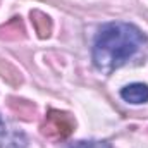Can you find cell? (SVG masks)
I'll use <instances>...</instances> for the list:
<instances>
[{
	"instance_id": "6da1fadb",
	"label": "cell",
	"mask_w": 148,
	"mask_h": 148,
	"mask_svg": "<svg viewBox=\"0 0 148 148\" xmlns=\"http://www.w3.org/2000/svg\"><path fill=\"white\" fill-rule=\"evenodd\" d=\"M143 43L145 35L134 24L121 21L107 23L98 29L93 40V64L103 73H112L133 59Z\"/></svg>"
},
{
	"instance_id": "5b68a950",
	"label": "cell",
	"mask_w": 148,
	"mask_h": 148,
	"mask_svg": "<svg viewBox=\"0 0 148 148\" xmlns=\"http://www.w3.org/2000/svg\"><path fill=\"white\" fill-rule=\"evenodd\" d=\"M64 148H112L109 141H98V140H90V141H73L69 145H66Z\"/></svg>"
},
{
	"instance_id": "7a4b0ae2",
	"label": "cell",
	"mask_w": 148,
	"mask_h": 148,
	"mask_svg": "<svg viewBox=\"0 0 148 148\" xmlns=\"http://www.w3.org/2000/svg\"><path fill=\"white\" fill-rule=\"evenodd\" d=\"M28 138L23 131L7 124L0 115V148H26Z\"/></svg>"
},
{
	"instance_id": "277c9868",
	"label": "cell",
	"mask_w": 148,
	"mask_h": 148,
	"mask_svg": "<svg viewBox=\"0 0 148 148\" xmlns=\"http://www.w3.org/2000/svg\"><path fill=\"white\" fill-rule=\"evenodd\" d=\"M74 127L73 119L69 117V114H62V112L52 110L48 115V129L55 131L60 138L67 136Z\"/></svg>"
},
{
	"instance_id": "3957f363",
	"label": "cell",
	"mask_w": 148,
	"mask_h": 148,
	"mask_svg": "<svg viewBox=\"0 0 148 148\" xmlns=\"http://www.w3.org/2000/svg\"><path fill=\"white\" fill-rule=\"evenodd\" d=\"M121 98L133 105H141L148 102V86L145 83H131L121 90Z\"/></svg>"
}]
</instances>
